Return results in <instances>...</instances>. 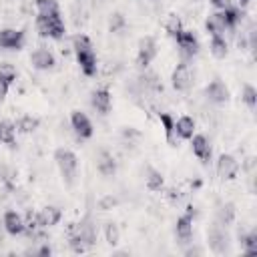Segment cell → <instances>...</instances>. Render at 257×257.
Masks as SVG:
<instances>
[{
    "label": "cell",
    "instance_id": "21",
    "mask_svg": "<svg viewBox=\"0 0 257 257\" xmlns=\"http://www.w3.org/2000/svg\"><path fill=\"white\" fill-rule=\"evenodd\" d=\"M145 185H147V189L153 191V193L163 191V187H165V177H163V173L157 171V169H153V167H149V169H147V177H145Z\"/></svg>",
    "mask_w": 257,
    "mask_h": 257
},
{
    "label": "cell",
    "instance_id": "14",
    "mask_svg": "<svg viewBox=\"0 0 257 257\" xmlns=\"http://www.w3.org/2000/svg\"><path fill=\"white\" fill-rule=\"evenodd\" d=\"M60 219H62V211H60L58 207H54V205H46V207H42V209L36 213V221H38L40 229L54 227V225L60 223Z\"/></svg>",
    "mask_w": 257,
    "mask_h": 257
},
{
    "label": "cell",
    "instance_id": "5",
    "mask_svg": "<svg viewBox=\"0 0 257 257\" xmlns=\"http://www.w3.org/2000/svg\"><path fill=\"white\" fill-rule=\"evenodd\" d=\"M175 42H177L179 52H181L183 58H193V56H197V52H199V38L195 36L193 30H185V28H183V30L175 36Z\"/></svg>",
    "mask_w": 257,
    "mask_h": 257
},
{
    "label": "cell",
    "instance_id": "10",
    "mask_svg": "<svg viewBox=\"0 0 257 257\" xmlns=\"http://www.w3.org/2000/svg\"><path fill=\"white\" fill-rule=\"evenodd\" d=\"M193 217H195V207L189 205L187 211L175 221V235H177L183 243H189L191 237H193Z\"/></svg>",
    "mask_w": 257,
    "mask_h": 257
},
{
    "label": "cell",
    "instance_id": "33",
    "mask_svg": "<svg viewBox=\"0 0 257 257\" xmlns=\"http://www.w3.org/2000/svg\"><path fill=\"white\" fill-rule=\"evenodd\" d=\"M116 205V199L112 197V195H104L100 201H98V209H102V211H108V209H112Z\"/></svg>",
    "mask_w": 257,
    "mask_h": 257
},
{
    "label": "cell",
    "instance_id": "26",
    "mask_svg": "<svg viewBox=\"0 0 257 257\" xmlns=\"http://www.w3.org/2000/svg\"><path fill=\"white\" fill-rule=\"evenodd\" d=\"M209 50L215 58H225L229 54V44L225 40V36H211V44H209Z\"/></svg>",
    "mask_w": 257,
    "mask_h": 257
},
{
    "label": "cell",
    "instance_id": "18",
    "mask_svg": "<svg viewBox=\"0 0 257 257\" xmlns=\"http://www.w3.org/2000/svg\"><path fill=\"white\" fill-rule=\"evenodd\" d=\"M195 128H197L195 118L189 116V114H183V116H179V118L175 120V135H177L179 139H183V141H189V139L195 135Z\"/></svg>",
    "mask_w": 257,
    "mask_h": 257
},
{
    "label": "cell",
    "instance_id": "1",
    "mask_svg": "<svg viewBox=\"0 0 257 257\" xmlns=\"http://www.w3.org/2000/svg\"><path fill=\"white\" fill-rule=\"evenodd\" d=\"M72 48L76 54V62L80 66V70L84 72V76H94L98 62H96V54L92 50V42L86 34H76L72 38Z\"/></svg>",
    "mask_w": 257,
    "mask_h": 257
},
{
    "label": "cell",
    "instance_id": "20",
    "mask_svg": "<svg viewBox=\"0 0 257 257\" xmlns=\"http://www.w3.org/2000/svg\"><path fill=\"white\" fill-rule=\"evenodd\" d=\"M40 126V120L32 114H22L16 122H14V128L16 133H22V135H32L36 128Z\"/></svg>",
    "mask_w": 257,
    "mask_h": 257
},
{
    "label": "cell",
    "instance_id": "22",
    "mask_svg": "<svg viewBox=\"0 0 257 257\" xmlns=\"http://www.w3.org/2000/svg\"><path fill=\"white\" fill-rule=\"evenodd\" d=\"M235 215H237L235 205H233V203H225V205H221L219 211H217V223L223 225V227H229V225H233Z\"/></svg>",
    "mask_w": 257,
    "mask_h": 257
},
{
    "label": "cell",
    "instance_id": "8",
    "mask_svg": "<svg viewBox=\"0 0 257 257\" xmlns=\"http://www.w3.org/2000/svg\"><path fill=\"white\" fill-rule=\"evenodd\" d=\"M207 243H209V249H211L213 253H217V255L225 253V251L229 249V239H227L225 227L219 225V223L211 225V229L207 231Z\"/></svg>",
    "mask_w": 257,
    "mask_h": 257
},
{
    "label": "cell",
    "instance_id": "35",
    "mask_svg": "<svg viewBox=\"0 0 257 257\" xmlns=\"http://www.w3.org/2000/svg\"><path fill=\"white\" fill-rule=\"evenodd\" d=\"M8 88H10V82H8L4 76H0V102L6 98V94H8Z\"/></svg>",
    "mask_w": 257,
    "mask_h": 257
},
{
    "label": "cell",
    "instance_id": "25",
    "mask_svg": "<svg viewBox=\"0 0 257 257\" xmlns=\"http://www.w3.org/2000/svg\"><path fill=\"white\" fill-rule=\"evenodd\" d=\"M0 143L8 147H16V128L14 122L0 120Z\"/></svg>",
    "mask_w": 257,
    "mask_h": 257
},
{
    "label": "cell",
    "instance_id": "6",
    "mask_svg": "<svg viewBox=\"0 0 257 257\" xmlns=\"http://www.w3.org/2000/svg\"><path fill=\"white\" fill-rule=\"evenodd\" d=\"M171 84L177 92H187L191 86H193V74H191V68L185 60H181L175 68H173V74H171Z\"/></svg>",
    "mask_w": 257,
    "mask_h": 257
},
{
    "label": "cell",
    "instance_id": "16",
    "mask_svg": "<svg viewBox=\"0 0 257 257\" xmlns=\"http://www.w3.org/2000/svg\"><path fill=\"white\" fill-rule=\"evenodd\" d=\"M90 104H92V108H94L96 112H100V114H108L110 104H112L110 90H108L106 86L92 90V94H90Z\"/></svg>",
    "mask_w": 257,
    "mask_h": 257
},
{
    "label": "cell",
    "instance_id": "29",
    "mask_svg": "<svg viewBox=\"0 0 257 257\" xmlns=\"http://www.w3.org/2000/svg\"><path fill=\"white\" fill-rule=\"evenodd\" d=\"M241 247H243V253H247V255L257 253V231L255 229L241 237Z\"/></svg>",
    "mask_w": 257,
    "mask_h": 257
},
{
    "label": "cell",
    "instance_id": "2",
    "mask_svg": "<svg viewBox=\"0 0 257 257\" xmlns=\"http://www.w3.org/2000/svg\"><path fill=\"white\" fill-rule=\"evenodd\" d=\"M54 163H56V167H58V171L62 175V181L68 187H72L74 179H76V173H78V159H76V155L70 149L60 147V149L54 151Z\"/></svg>",
    "mask_w": 257,
    "mask_h": 257
},
{
    "label": "cell",
    "instance_id": "36",
    "mask_svg": "<svg viewBox=\"0 0 257 257\" xmlns=\"http://www.w3.org/2000/svg\"><path fill=\"white\" fill-rule=\"evenodd\" d=\"M167 197H169V201L177 203V201L181 199V191H179V189H169V191H167Z\"/></svg>",
    "mask_w": 257,
    "mask_h": 257
},
{
    "label": "cell",
    "instance_id": "11",
    "mask_svg": "<svg viewBox=\"0 0 257 257\" xmlns=\"http://www.w3.org/2000/svg\"><path fill=\"white\" fill-rule=\"evenodd\" d=\"M205 96H207V100L213 102V104H225V102H229L231 92H229L227 84H225L221 78H213V80L205 86Z\"/></svg>",
    "mask_w": 257,
    "mask_h": 257
},
{
    "label": "cell",
    "instance_id": "38",
    "mask_svg": "<svg viewBox=\"0 0 257 257\" xmlns=\"http://www.w3.org/2000/svg\"><path fill=\"white\" fill-rule=\"evenodd\" d=\"M237 2H239V8H247L251 0H237Z\"/></svg>",
    "mask_w": 257,
    "mask_h": 257
},
{
    "label": "cell",
    "instance_id": "3",
    "mask_svg": "<svg viewBox=\"0 0 257 257\" xmlns=\"http://www.w3.org/2000/svg\"><path fill=\"white\" fill-rule=\"evenodd\" d=\"M36 30L42 38H52V40H60L66 32L64 22L60 16H36Z\"/></svg>",
    "mask_w": 257,
    "mask_h": 257
},
{
    "label": "cell",
    "instance_id": "7",
    "mask_svg": "<svg viewBox=\"0 0 257 257\" xmlns=\"http://www.w3.org/2000/svg\"><path fill=\"white\" fill-rule=\"evenodd\" d=\"M239 169H241V165H239V161L233 155H229V153L219 155V159H217V175H219L221 181H233V179H237Z\"/></svg>",
    "mask_w": 257,
    "mask_h": 257
},
{
    "label": "cell",
    "instance_id": "24",
    "mask_svg": "<svg viewBox=\"0 0 257 257\" xmlns=\"http://www.w3.org/2000/svg\"><path fill=\"white\" fill-rule=\"evenodd\" d=\"M34 6L40 16H60L58 0H36Z\"/></svg>",
    "mask_w": 257,
    "mask_h": 257
},
{
    "label": "cell",
    "instance_id": "31",
    "mask_svg": "<svg viewBox=\"0 0 257 257\" xmlns=\"http://www.w3.org/2000/svg\"><path fill=\"white\" fill-rule=\"evenodd\" d=\"M104 239H106L108 245H116L120 241V229H118L116 223L110 221V223L104 225Z\"/></svg>",
    "mask_w": 257,
    "mask_h": 257
},
{
    "label": "cell",
    "instance_id": "37",
    "mask_svg": "<svg viewBox=\"0 0 257 257\" xmlns=\"http://www.w3.org/2000/svg\"><path fill=\"white\" fill-rule=\"evenodd\" d=\"M52 253V249L48 247V245H44V247H40L38 251H36V255H50Z\"/></svg>",
    "mask_w": 257,
    "mask_h": 257
},
{
    "label": "cell",
    "instance_id": "30",
    "mask_svg": "<svg viewBox=\"0 0 257 257\" xmlns=\"http://www.w3.org/2000/svg\"><path fill=\"white\" fill-rule=\"evenodd\" d=\"M241 100H243L251 110H255V106H257V88H255L253 84H243Z\"/></svg>",
    "mask_w": 257,
    "mask_h": 257
},
{
    "label": "cell",
    "instance_id": "4",
    "mask_svg": "<svg viewBox=\"0 0 257 257\" xmlns=\"http://www.w3.org/2000/svg\"><path fill=\"white\" fill-rule=\"evenodd\" d=\"M155 56H157V40L153 36H143L137 48V66L147 70L149 64L155 60Z\"/></svg>",
    "mask_w": 257,
    "mask_h": 257
},
{
    "label": "cell",
    "instance_id": "12",
    "mask_svg": "<svg viewBox=\"0 0 257 257\" xmlns=\"http://www.w3.org/2000/svg\"><path fill=\"white\" fill-rule=\"evenodd\" d=\"M70 126H72V131H74V135H76L78 139H82V141L90 139L92 133H94L90 118H88L82 110H72V112H70Z\"/></svg>",
    "mask_w": 257,
    "mask_h": 257
},
{
    "label": "cell",
    "instance_id": "23",
    "mask_svg": "<svg viewBox=\"0 0 257 257\" xmlns=\"http://www.w3.org/2000/svg\"><path fill=\"white\" fill-rule=\"evenodd\" d=\"M159 120L163 124V131H165V139L171 147H175V118L173 114L169 112H159Z\"/></svg>",
    "mask_w": 257,
    "mask_h": 257
},
{
    "label": "cell",
    "instance_id": "17",
    "mask_svg": "<svg viewBox=\"0 0 257 257\" xmlns=\"http://www.w3.org/2000/svg\"><path fill=\"white\" fill-rule=\"evenodd\" d=\"M2 225H4V229H6L8 235H22L24 229H26L22 215L16 213V211H6L4 217H2Z\"/></svg>",
    "mask_w": 257,
    "mask_h": 257
},
{
    "label": "cell",
    "instance_id": "27",
    "mask_svg": "<svg viewBox=\"0 0 257 257\" xmlns=\"http://www.w3.org/2000/svg\"><path fill=\"white\" fill-rule=\"evenodd\" d=\"M205 28H207V32H209L211 36H223V32L227 30V28H225V24H223V20L219 18V14H217V12L209 14V18L205 20Z\"/></svg>",
    "mask_w": 257,
    "mask_h": 257
},
{
    "label": "cell",
    "instance_id": "9",
    "mask_svg": "<svg viewBox=\"0 0 257 257\" xmlns=\"http://www.w3.org/2000/svg\"><path fill=\"white\" fill-rule=\"evenodd\" d=\"M26 42L22 28H2L0 30V50H20Z\"/></svg>",
    "mask_w": 257,
    "mask_h": 257
},
{
    "label": "cell",
    "instance_id": "32",
    "mask_svg": "<svg viewBox=\"0 0 257 257\" xmlns=\"http://www.w3.org/2000/svg\"><path fill=\"white\" fill-rule=\"evenodd\" d=\"M0 76H4L12 84L16 80V68L12 64H0Z\"/></svg>",
    "mask_w": 257,
    "mask_h": 257
},
{
    "label": "cell",
    "instance_id": "19",
    "mask_svg": "<svg viewBox=\"0 0 257 257\" xmlns=\"http://www.w3.org/2000/svg\"><path fill=\"white\" fill-rule=\"evenodd\" d=\"M96 171L102 177H112L116 173V161H114L112 153H108V151H100L98 153V157H96Z\"/></svg>",
    "mask_w": 257,
    "mask_h": 257
},
{
    "label": "cell",
    "instance_id": "28",
    "mask_svg": "<svg viewBox=\"0 0 257 257\" xmlns=\"http://www.w3.org/2000/svg\"><path fill=\"white\" fill-rule=\"evenodd\" d=\"M165 30H167V34H169L171 38H175V36L183 30V22H181L179 14L171 12V14L167 16V20H165Z\"/></svg>",
    "mask_w": 257,
    "mask_h": 257
},
{
    "label": "cell",
    "instance_id": "15",
    "mask_svg": "<svg viewBox=\"0 0 257 257\" xmlns=\"http://www.w3.org/2000/svg\"><path fill=\"white\" fill-rule=\"evenodd\" d=\"M30 62L36 70H52L56 64V58L48 48H36L30 54Z\"/></svg>",
    "mask_w": 257,
    "mask_h": 257
},
{
    "label": "cell",
    "instance_id": "13",
    "mask_svg": "<svg viewBox=\"0 0 257 257\" xmlns=\"http://www.w3.org/2000/svg\"><path fill=\"white\" fill-rule=\"evenodd\" d=\"M191 149H193V155L203 163V165H209V161H211V155H213V151H211V143H209V139L205 137V135H193L191 139Z\"/></svg>",
    "mask_w": 257,
    "mask_h": 257
},
{
    "label": "cell",
    "instance_id": "34",
    "mask_svg": "<svg viewBox=\"0 0 257 257\" xmlns=\"http://www.w3.org/2000/svg\"><path fill=\"white\" fill-rule=\"evenodd\" d=\"M209 2H211V6L215 10H225V8L233 6V0H209Z\"/></svg>",
    "mask_w": 257,
    "mask_h": 257
}]
</instances>
